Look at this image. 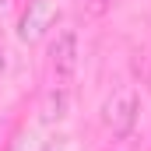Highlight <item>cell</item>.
<instances>
[{
  "instance_id": "1",
  "label": "cell",
  "mask_w": 151,
  "mask_h": 151,
  "mask_svg": "<svg viewBox=\"0 0 151 151\" xmlns=\"http://www.w3.org/2000/svg\"><path fill=\"white\" fill-rule=\"evenodd\" d=\"M102 123L113 130L116 137H127L134 130V123H137V91L127 88V84L116 88L106 99V106H102Z\"/></svg>"
},
{
  "instance_id": "2",
  "label": "cell",
  "mask_w": 151,
  "mask_h": 151,
  "mask_svg": "<svg viewBox=\"0 0 151 151\" xmlns=\"http://www.w3.org/2000/svg\"><path fill=\"white\" fill-rule=\"evenodd\" d=\"M49 67H53V84H63L70 88L77 70V32L74 28H63L56 42L49 46Z\"/></svg>"
},
{
  "instance_id": "3",
  "label": "cell",
  "mask_w": 151,
  "mask_h": 151,
  "mask_svg": "<svg viewBox=\"0 0 151 151\" xmlns=\"http://www.w3.org/2000/svg\"><path fill=\"white\" fill-rule=\"evenodd\" d=\"M56 18H60V11H56L53 0H28V7L18 18V35H21V42H39V39L56 25Z\"/></svg>"
},
{
  "instance_id": "4",
  "label": "cell",
  "mask_w": 151,
  "mask_h": 151,
  "mask_svg": "<svg viewBox=\"0 0 151 151\" xmlns=\"http://www.w3.org/2000/svg\"><path fill=\"white\" fill-rule=\"evenodd\" d=\"M67 106H70V88H63V84H53L49 91H46V99H42V123H60L63 116H67Z\"/></svg>"
},
{
  "instance_id": "5",
  "label": "cell",
  "mask_w": 151,
  "mask_h": 151,
  "mask_svg": "<svg viewBox=\"0 0 151 151\" xmlns=\"http://www.w3.org/2000/svg\"><path fill=\"white\" fill-rule=\"evenodd\" d=\"M4 70H7V60H4V46H0V77H4Z\"/></svg>"
},
{
  "instance_id": "6",
  "label": "cell",
  "mask_w": 151,
  "mask_h": 151,
  "mask_svg": "<svg viewBox=\"0 0 151 151\" xmlns=\"http://www.w3.org/2000/svg\"><path fill=\"white\" fill-rule=\"evenodd\" d=\"M148 88H151V70H148Z\"/></svg>"
},
{
  "instance_id": "7",
  "label": "cell",
  "mask_w": 151,
  "mask_h": 151,
  "mask_svg": "<svg viewBox=\"0 0 151 151\" xmlns=\"http://www.w3.org/2000/svg\"><path fill=\"white\" fill-rule=\"evenodd\" d=\"M4 4H7V0H0V7H4Z\"/></svg>"
}]
</instances>
